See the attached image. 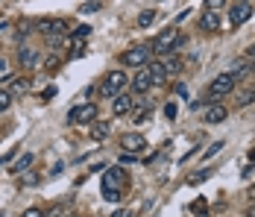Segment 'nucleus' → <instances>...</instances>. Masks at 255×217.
I'll list each match as a JSON object with an SVG mask.
<instances>
[{
  "label": "nucleus",
  "instance_id": "obj_1",
  "mask_svg": "<svg viewBox=\"0 0 255 217\" xmlns=\"http://www.w3.org/2000/svg\"><path fill=\"white\" fill-rule=\"evenodd\" d=\"M124 182H127V170L121 168H106V173H103V185H100V191L103 197L109 200V203H118L124 194H121V188H124Z\"/></svg>",
  "mask_w": 255,
  "mask_h": 217
},
{
  "label": "nucleus",
  "instance_id": "obj_2",
  "mask_svg": "<svg viewBox=\"0 0 255 217\" xmlns=\"http://www.w3.org/2000/svg\"><path fill=\"white\" fill-rule=\"evenodd\" d=\"M182 41H185V38H182V32H179L176 26H170V29H164L158 38L150 41V50H153V53H161V56H167V53H173Z\"/></svg>",
  "mask_w": 255,
  "mask_h": 217
},
{
  "label": "nucleus",
  "instance_id": "obj_3",
  "mask_svg": "<svg viewBox=\"0 0 255 217\" xmlns=\"http://www.w3.org/2000/svg\"><path fill=\"white\" fill-rule=\"evenodd\" d=\"M129 85V76L124 71H112L106 73V79H103L100 85V97H109V100H115L118 94H124V88Z\"/></svg>",
  "mask_w": 255,
  "mask_h": 217
},
{
  "label": "nucleus",
  "instance_id": "obj_4",
  "mask_svg": "<svg viewBox=\"0 0 255 217\" xmlns=\"http://www.w3.org/2000/svg\"><path fill=\"white\" fill-rule=\"evenodd\" d=\"M35 26L44 32V38H65V35H71V24L65 18H47V21H38Z\"/></svg>",
  "mask_w": 255,
  "mask_h": 217
},
{
  "label": "nucleus",
  "instance_id": "obj_5",
  "mask_svg": "<svg viewBox=\"0 0 255 217\" xmlns=\"http://www.w3.org/2000/svg\"><path fill=\"white\" fill-rule=\"evenodd\" d=\"M121 62L127 65V68H147V62H150V44H141V47H129L124 56H121Z\"/></svg>",
  "mask_w": 255,
  "mask_h": 217
},
{
  "label": "nucleus",
  "instance_id": "obj_6",
  "mask_svg": "<svg viewBox=\"0 0 255 217\" xmlns=\"http://www.w3.org/2000/svg\"><path fill=\"white\" fill-rule=\"evenodd\" d=\"M97 118V106L94 103H79L68 112V123H91Z\"/></svg>",
  "mask_w": 255,
  "mask_h": 217
},
{
  "label": "nucleus",
  "instance_id": "obj_7",
  "mask_svg": "<svg viewBox=\"0 0 255 217\" xmlns=\"http://www.w3.org/2000/svg\"><path fill=\"white\" fill-rule=\"evenodd\" d=\"M235 82H238V79H235V73H220V76H214V79H211V97H214V100H217V97H223V94H229L232 88H235Z\"/></svg>",
  "mask_w": 255,
  "mask_h": 217
},
{
  "label": "nucleus",
  "instance_id": "obj_8",
  "mask_svg": "<svg viewBox=\"0 0 255 217\" xmlns=\"http://www.w3.org/2000/svg\"><path fill=\"white\" fill-rule=\"evenodd\" d=\"M144 147H147V141H144V135H141V132H127V135L121 138V150L129 153V156L144 153Z\"/></svg>",
  "mask_w": 255,
  "mask_h": 217
},
{
  "label": "nucleus",
  "instance_id": "obj_9",
  "mask_svg": "<svg viewBox=\"0 0 255 217\" xmlns=\"http://www.w3.org/2000/svg\"><path fill=\"white\" fill-rule=\"evenodd\" d=\"M129 85H132V91L135 94H147L150 88H153V79H150V71L147 68H138V73L129 79Z\"/></svg>",
  "mask_w": 255,
  "mask_h": 217
},
{
  "label": "nucleus",
  "instance_id": "obj_10",
  "mask_svg": "<svg viewBox=\"0 0 255 217\" xmlns=\"http://www.w3.org/2000/svg\"><path fill=\"white\" fill-rule=\"evenodd\" d=\"M253 18V6L250 3H235L229 9V21H232V26H241V24H247Z\"/></svg>",
  "mask_w": 255,
  "mask_h": 217
},
{
  "label": "nucleus",
  "instance_id": "obj_11",
  "mask_svg": "<svg viewBox=\"0 0 255 217\" xmlns=\"http://www.w3.org/2000/svg\"><path fill=\"white\" fill-rule=\"evenodd\" d=\"M6 82H9V94L12 97H21V94H26L29 91V79L26 76H6Z\"/></svg>",
  "mask_w": 255,
  "mask_h": 217
},
{
  "label": "nucleus",
  "instance_id": "obj_12",
  "mask_svg": "<svg viewBox=\"0 0 255 217\" xmlns=\"http://www.w3.org/2000/svg\"><path fill=\"white\" fill-rule=\"evenodd\" d=\"M226 118H229V109L220 106V103H211L208 112H205V123H223Z\"/></svg>",
  "mask_w": 255,
  "mask_h": 217
},
{
  "label": "nucleus",
  "instance_id": "obj_13",
  "mask_svg": "<svg viewBox=\"0 0 255 217\" xmlns=\"http://www.w3.org/2000/svg\"><path fill=\"white\" fill-rule=\"evenodd\" d=\"M132 106H135V100L129 94H118L115 100H112V112L121 118V115H127V112H132Z\"/></svg>",
  "mask_w": 255,
  "mask_h": 217
},
{
  "label": "nucleus",
  "instance_id": "obj_14",
  "mask_svg": "<svg viewBox=\"0 0 255 217\" xmlns=\"http://www.w3.org/2000/svg\"><path fill=\"white\" fill-rule=\"evenodd\" d=\"M147 71H150V79H153V85H161V82L167 79L161 59H150V62H147Z\"/></svg>",
  "mask_w": 255,
  "mask_h": 217
},
{
  "label": "nucleus",
  "instance_id": "obj_15",
  "mask_svg": "<svg viewBox=\"0 0 255 217\" xmlns=\"http://www.w3.org/2000/svg\"><path fill=\"white\" fill-rule=\"evenodd\" d=\"M161 65H164V73H167V76H176V73L182 71V59L173 56V53H167V56L161 59Z\"/></svg>",
  "mask_w": 255,
  "mask_h": 217
},
{
  "label": "nucleus",
  "instance_id": "obj_16",
  "mask_svg": "<svg viewBox=\"0 0 255 217\" xmlns=\"http://www.w3.org/2000/svg\"><path fill=\"white\" fill-rule=\"evenodd\" d=\"M18 62H21L24 68H32V65L38 62V50H32V47H21V50H18Z\"/></svg>",
  "mask_w": 255,
  "mask_h": 217
},
{
  "label": "nucleus",
  "instance_id": "obj_17",
  "mask_svg": "<svg viewBox=\"0 0 255 217\" xmlns=\"http://www.w3.org/2000/svg\"><path fill=\"white\" fill-rule=\"evenodd\" d=\"M200 26H203L205 32H214V29L220 26V18H217V12H205L203 21H200Z\"/></svg>",
  "mask_w": 255,
  "mask_h": 217
},
{
  "label": "nucleus",
  "instance_id": "obj_18",
  "mask_svg": "<svg viewBox=\"0 0 255 217\" xmlns=\"http://www.w3.org/2000/svg\"><path fill=\"white\" fill-rule=\"evenodd\" d=\"M32 162H35V156H32V153H24V156L12 165V173H24V170H29L32 168Z\"/></svg>",
  "mask_w": 255,
  "mask_h": 217
},
{
  "label": "nucleus",
  "instance_id": "obj_19",
  "mask_svg": "<svg viewBox=\"0 0 255 217\" xmlns=\"http://www.w3.org/2000/svg\"><path fill=\"white\" fill-rule=\"evenodd\" d=\"M109 132H112V126H109L106 121H97L94 126H91V138H94V141H103Z\"/></svg>",
  "mask_w": 255,
  "mask_h": 217
},
{
  "label": "nucleus",
  "instance_id": "obj_20",
  "mask_svg": "<svg viewBox=\"0 0 255 217\" xmlns=\"http://www.w3.org/2000/svg\"><path fill=\"white\" fill-rule=\"evenodd\" d=\"M71 50H74V56H82L85 53V38L77 35V32H71Z\"/></svg>",
  "mask_w": 255,
  "mask_h": 217
},
{
  "label": "nucleus",
  "instance_id": "obj_21",
  "mask_svg": "<svg viewBox=\"0 0 255 217\" xmlns=\"http://www.w3.org/2000/svg\"><path fill=\"white\" fill-rule=\"evenodd\" d=\"M211 173H214V170H208V168L197 170V173H191V176H188V185H200V182H205V179H208Z\"/></svg>",
  "mask_w": 255,
  "mask_h": 217
},
{
  "label": "nucleus",
  "instance_id": "obj_22",
  "mask_svg": "<svg viewBox=\"0 0 255 217\" xmlns=\"http://www.w3.org/2000/svg\"><path fill=\"white\" fill-rule=\"evenodd\" d=\"M153 21H155V9H147V12H141V15H138V26H141V29H147Z\"/></svg>",
  "mask_w": 255,
  "mask_h": 217
},
{
  "label": "nucleus",
  "instance_id": "obj_23",
  "mask_svg": "<svg viewBox=\"0 0 255 217\" xmlns=\"http://www.w3.org/2000/svg\"><path fill=\"white\" fill-rule=\"evenodd\" d=\"M255 100V91H244V94L238 97V109H244V106H250Z\"/></svg>",
  "mask_w": 255,
  "mask_h": 217
},
{
  "label": "nucleus",
  "instance_id": "obj_24",
  "mask_svg": "<svg viewBox=\"0 0 255 217\" xmlns=\"http://www.w3.org/2000/svg\"><path fill=\"white\" fill-rule=\"evenodd\" d=\"M9 106H12V94H9V91H0V115H3Z\"/></svg>",
  "mask_w": 255,
  "mask_h": 217
},
{
  "label": "nucleus",
  "instance_id": "obj_25",
  "mask_svg": "<svg viewBox=\"0 0 255 217\" xmlns=\"http://www.w3.org/2000/svg\"><path fill=\"white\" fill-rule=\"evenodd\" d=\"M82 12H85V15H91V12H100V0H88V3H82Z\"/></svg>",
  "mask_w": 255,
  "mask_h": 217
},
{
  "label": "nucleus",
  "instance_id": "obj_26",
  "mask_svg": "<svg viewBox=\"0 0 255 217\" xmlns=\"http://www.w3.org/2000/svg\"><path fill=\"white\" fill-rule=\"evenodd\" d=\"M223 6H226V0H205V12H217Z\"/></svg>",
  "mask_w": 255,
  "mask_h": 217
},
{
  "label": "nucleus",
  "instance_id": "obj_27",
  "mask_svg": "<svg viewBox=\"0 0 255 217\" xmlns=\"http://www.w3.org/2000/svg\"><path fill=\"white\" fill-rule=\"evenodd\" d=\"M223 141H214V144H211V150H205V159H211V156H217V153H220V150H223Z\"/></svg>",
  "mask_w": 255,
  "mask_h": 217
},
{
  "label": "nucleus",
  "instance_id": "obj_28",
  "mask_svg": "<svg viewBox=\"0 0 255 217\" xmlns=\"http://www.w3.org/2000/svg\"><path fill=\"white\" fill-rule=\"evenodd\" d=\"M191 212H194V215H200V217H203V215H205V200H197V203L191 206Z\"/></svg>",
  "mask_w": 255,
  "mask_h": 217
},
{
  "label": "nucleus",
  "instance_id": "obj_29",
  "mask_svg": "<svg viewBox=\"0 0 255 217\" xmlns=\"http://www.w3.org/2000/svg\"><path fill=\"white\" fill-rule=\"evenodd\" d=\"M44 217H65V206H53V209H50Z\"/></svg>",
  "mask_w": 255,
  "mask_h": 217
},
{
  "label": "nucleus",
  "instance_id": "obj_30",
  "mask_svg": "<svg viewBox=\"0 0 255 217\" xmlns=\"http://www.w3.org/2000/svg\"><path fill=\"white\" fill-rule=\"evenodd\" d=\"M21 217H44V212H41V209H26Z\"/></svg>",
  "mask_w": 255,
  "mask_h": 217
},
{
  "label": "nucleus",
  "instance_id": "obj_31",
  "mask_svg": "<svg viewBox=\"0 0 255 217\" xmlns=\"http://www.w3.org/2000/svg\"><path fill=\"white\" fill-rule=\"evenodd\" d=\"M50 97H56V88H53V85H47V88L41 91V100H50Z\"/></svg>",
  "mask_w": 255,
  "mask_h": 217
},
{
  "label": "nucleus",
  "instance_id": "obj_32",
  "mask_svg": "<svg viewBox=\"0 0 255 217\" xmlns=\"http://www.w3.org/2000/svg\"><path fill=\"white\" fill-rule=\"evenodd\" d=\"M74 32H77V35H82V38H85V35H91V26H77V29H74Z\"/></svg>",
  "mask_w": 255,
  "mask_h": 217
},
{
  "label": "nucleus",
  "instance_id": "obj_33",
  "mask_svg": "<svg viewBox=\"0 0 255 217\" xmlns=\"http://www.w3.org/2000/svg\"><path fill=\"white\" fill-rule=\"evenodd\" d=\"M244 59H247V62H255V44L247 50V53H244Z\"/></svg>",
  "mask_w": 255,
  "mask_h": 217
},
{
  "label": "nucleus",
  "instance_id": "obj_34",
  "mask_svg": "<svg viewBox=\"0 0 255 217\" xmlns=\"http://www.w3.org/2000/svg\"><path fill=\"white\" fill-rule=\"evenodd\" d=\"M164 115H167V118H173V115H176V106H173V103H167V109H164Z\"/></svg>",
  "mask_w": 255,
  "mask_h": 217
},
{
  "label": "nucleus",
  "instance_id": "obj_35",
  "mask_svg": "<svg viewBox=\"0 0 255 217\" xmlns=\"http://www.w3.org/2000/svg\"><path fill=\"white\" fill-rule=\"evenodd\" d=\"M24 182H26V185H35V182H38V176H35V173H29V176H24Z\"/></svg>",
  "mask_w": 255,
  "mask_h": 217
},
{
  "label": "nucleus",
  "instance_id": "obj_36",
  "mask_svg": "<svg viewBox=\"0 0 255 217\" xmlns=\"http://www.w3.org/2000/svg\"><path fill=\"white\" fill-rule=\"evenodd\" d=\"M250 76H255V62H250Z\"/></svg>",
  "mask_w": 255,
  "mask_h": 217
},
{
  "label": "nucleus",
  "instance_id": "obj_37",
  "mask_svg": "<svg viewBox=\"0 0 255 217\" xmlns=\"http://www.w3.org/2000/svg\"><path fill=\"white\" fill-rule=\"evenodd\" d=\"M112 217H127V212H115Z\"/></svg>",
  "mask_w": 255,
  "mask_h": 217
},
{
  "label": "nucleus",
  "instance_id": "obj_38",
  "mask_svg": "<svg viewBox=\"0 0 255 217\" xmlns=\"http://www.w3.org/2000/svg\"><path fill=\"white\" fill-rule=\"evenodd\" d=\"M247 217H255V206H253V209H250V212H247Z\"/></svg>",
  "mask_w": 255,
  "mask_h": 217
},
{
  "label": "nucleus",
  "instance_id": "obj_39",
  "mask_svg": "<svg viewBox=\"0 0 255 217\" xmlns=\"http://www.w3.org/2000/svg\"><path fill=\"white\" fill-rule=\"evenodd\" d=\"M250 162H255V150H253V153H250Z\"/></svg>",
  "mask_w": 255,
  "mask_h": 217
},
{
  "label": "nucleus",
  "instance_id": "obj_40",
  "mask_svg": "<svg viewBox=\"0 0 255 217\" xmlns=\"http://www.w3.org/2000/svg\"><path fill=\"white\" fill-rule=\"evenodd\" d=\"M238 3H250V0H238Z\"/></svg>",
  "mask_w": 255,
  "mask_h": 217
}]
</instances>
